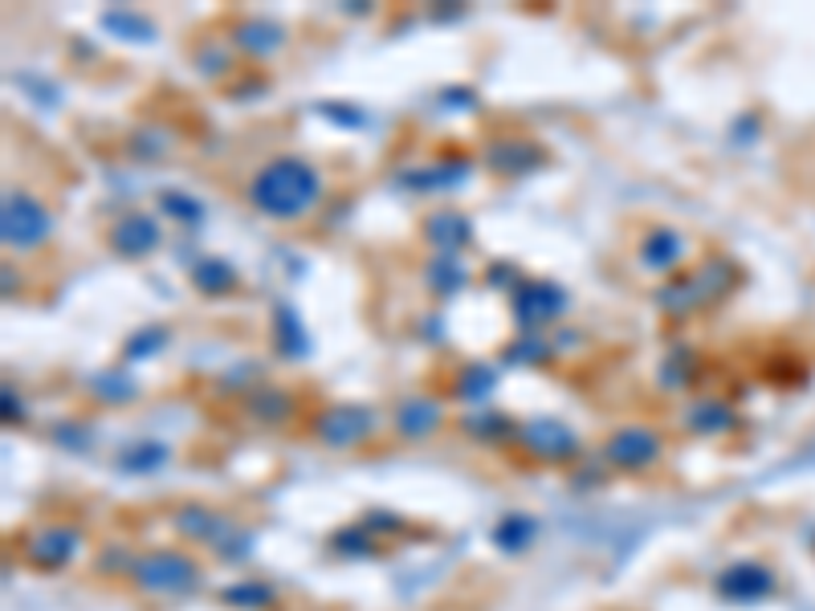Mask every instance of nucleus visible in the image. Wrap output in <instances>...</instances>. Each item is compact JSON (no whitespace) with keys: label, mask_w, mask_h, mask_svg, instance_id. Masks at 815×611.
I'll use <instances>...</instances> for the list:
<instances>
[{"label":"nucleus","mask_w":815,"mask_h":611,"mask_svg":"<svg viewBox=\"0 0 815 611\" xmlns=\"http://www.w3.org/2000/svg\"><path fill=\"white\" fill-rule=\"evenodd\" d=\"M722 587L730 596H763V591H770V575L758 566H734L722 579Z\"/></svg>","instance_id":"1a4fd4ad"},{"label":"nucleus","mask_w":815,"mask_h":611,"mask_svg":"<svg viewBox=\"0 0 815 611\" xmlns=\"http://www.w3.org/2000/svg\"><path fill=\"white\" fill-rule=\"evenodd\" d=\"M678 253H681V241L673 237V232H661L657 237V249H645V257H648V265H669V261H678Z\"/></svg>","instance_id":"2eb2a0df"},{"label":"nucleus","mask_w":815,"mask_h":611,"mask_svg":"<svg viewBox=\"0 0 815 611\" xmlns=\"http://www.w3.org/2000/svg\"><path fill=\"white\" fill-rule=\"evenodd\" d=\"M70 550H74V535H70V530H49V535H41V542L33 547V554H37V563H65Z\"/></svg>","instance_id":"9b49d317"},{"label":"nucleus","mask_w":815,"mask_h":611,"mask_svg":"<svg viewBox=\"0 0 815 611\" xmlns=\"http://www.w3.org/2000/svg\"><path fill=\"white\" fill-rule=\"evenodd\" d=\"M432 229V237L441 244H462L465 241V232H469V225H465V216H453V213H445V216H436L429 225Z\"/></svg>","instance_id":"ddd939ff"},{"label":"nucleus","mask_w":815,"mask_h":611,"mask_svg":"<svg viewBox=\"0 0 815 611\" xmlns=\"http://www.w3.org/2000/svg\"><path fill=\"white\" fill-rule=\"evenodd\" d=\"M110 244H115L123 257H143V253H152L155 244H159V229H155V220H147L143 213L123 216V220L115 225Z\"/></svg>","instance_id":"39448f33"},{"label":"nucleus","mask_w":815,"mask_h":611,"mask_svg":"<svg viewBox=\"0 0 815 611\" xmlns=\"http://www.w3.org/2000/svg\"><path fill=\"white\" fill-rule=\"evenodd\" d=\"M196 286L201 290H229L232 286V269H225V261H204L201 269H196Z\"/></svg>","instance_id":"4468645a"},{"label":"nucleus","mask_w":815,"mask_h":611,"mask_svg":"<svg viewBox=\"0 0 815 611\" xmlns=\"http://www.w3.org/2000/svg\"><path fill=\"white\" fill-rule=\"evenodd\" d=\"M0 220H4V244H9V249H33V244L46 241L49 229H53L49 213L29 196L4 200V216H0Z\"/></svg>","instance_id":"f03ea898"},{"label":"nucleus","mask_w":815,"mask_h":611,"mask_svg":"<svg viewBox=\"0 0 815 611\" xmlns=\"http://www.w3.org/2000/svg\"><path fill=\"white\" fill-rule=\"evenodd\" d=\"M436 420H441V412H436V404H432V399H412V404L400 412L404 432H412V436H424L429 428H436Z\"/></svg>","instance_id":"9d476101"},{"label":"nucleus","mask_w":815,"mask_h":611,"mask_svg":"<svg viewBox=\"0 0 815 611\" xmlns=\"http://www.w3.org/2000/svg\"><path fill=\"white\" fill-rule=\"evenodd\" d=\"M241 46L257 49V53H269L274 46H281V29L265 25V21H253V25H245V29H241Z\"/></svg>","instance_id":"f8f14e48"},{"label":"nucleus","mask_w":815,"mask_h":611,"mask_svg":"<svg viewBox=\"0 0 815 611\" xmlns=\"http://www.w3.org/2000/svg\"><path fill=\"white\" fill-rule=\"evenodd\" d=\"M608 457L615 465H645V460L657 457V436L648 428H624L615 432L612 444H608Z\"/></svg>","instance_id":"423d86ee"},{"label":"nucleus","mask_w":815,"mask_h":611,"mask_svg":"<svg viewBox=\"0 0 815 611\" xmlns=\"http://www.w3.org/2000/svg\"><path fill=\"white\" fill-rule=\"evenodd\" d=\"M371 432V412L363 408H331V412L319 420V436L326 444H355Z\"/></svg>","instance_id":"20e7f679"},{"label":"nucleus","mask_w":815,"mask_h":611,"mask_svg":"<svg viewBox=\"0 0 815 611\" xmlns=\"http://www.w3.org/2000/svg\"><path fill=\"white\" fill-rule=\"evenodd\" d=\"M526 441H530V448H535V453H542V457H563V453H571V448H575V436H571L567 428H559V424H530Z\"/></svg>","instance_id":"6e6552de"},{"label":"nucleus","mask_w":815,"mask_h":611,"mask_svg":"<svg viewBox=\"0 0 815 611\" xmlns=\"http://www.w3.org/2000/svg\"><path fill=\"white\" fill-rule=\"evenodd\" d=\"M249 200L269 216H302L307 208H314L319 200V171L302 164V159H274L265 164L253 183H249Z\"/></svg>","instance_id":"f257e3e1"},{"label":"nucleus","mask_w":815,"mask_h":611,"mask_svg":"<svg viewBox=\"0 0 815 611\" xmlns=\"http://www.w3.org/2000/svg\"><path fill=\"white\" fill-rule=\"evenodd\" d=\"M139 583L147 591H188L196 583V566L180 559V554H155L139 566Z\"/></svg>","instance_id":"7ed1b4c3"},{"label":"nucleus","mask_w":815,"mask_h":611,"mask_svg":"<svg viewBox=\"0 0 815 611\" xmlns=\"http://www.w3.org/2000/svg\"><path fill=\"white\" fill-rule=\"evenodd\" d=\"M514 310H518V319L523 322H535V319H551V314H559L563 310V293L551 290V286H535V290H526L518 302H514Z\"/></svg>","instance_id":"0eeeda50"}]
</instances>
